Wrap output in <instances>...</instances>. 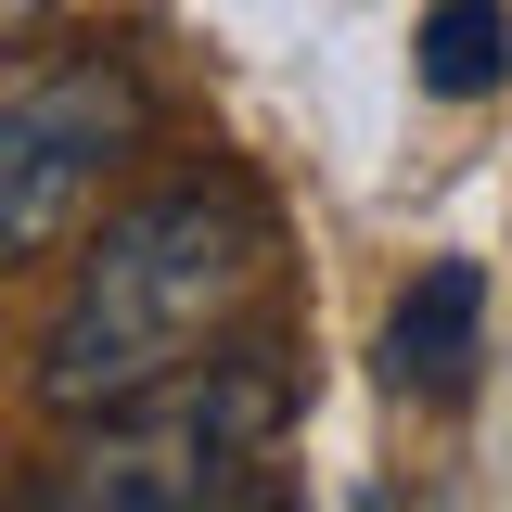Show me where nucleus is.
<instances>
[{"label": "nucleus", "mask_w": 512, "mask_h": 512, "mask_svg": "<svg viewBox=\"0 0 512 512\" xmlns=\"http://www.w3.org/2000/svg\"><path fill=\"white\" fill-rule=\"evenodd\" d=\"M141 128H154V90L128 52H52L39 77L0 90V282L90 231V205L141 154Z\"/></svg>", "instance_id": "3"}, {"label": "nucleus", "mask_w": 512, "mask_h": 512, "mask_svg": "<svg viewBox=\"0 0 512 512\" xmlns=\"http://www.w3.org/2000/svg\"><path fill=\"white\" fill-rule=\"evenodd\" d=\"M474 346H487V269H474V256L410 269V295H397V320H384L397 397H461V384H474Z\"/></svg>", "instance_id": "4"}, {"label": "nucleus", "mask_w": 512, "mask_h": 512, "mask_svg": "<svg viewBox=\"0 0 512 512\" xmlns=\"http://www.w3.org/2000/svg\"><path fill=\"white\" fill-rule=\"evenodd\" d=\"M0 512H26V474H0Z\"/></svg>", "instance_id": "7"}, {"label": "nucleus", "mask_w": 512, "mask_h": 512, "mask_svg": "<svg viewBox=\"0 0 512 512\" xmlns=\"http://www.w3.org/2000/svg\"><path fill=\"white\" fill-rule=\"evenodd\" d=\"M282 423H295L282 346L231 333L218 359L77 410L52 461H26V512H231L269 474Z\"/></svg>", "instance_id": "2"}, {"label": "nucleus", "mask_w": 512, "mask_h": 512, "mask_svg": "<svg viewBox=\"0 0 512 512\" xmlns=\"http://www.w3.org/2000/svg\"><path fill=\"white\" fill-rule=\"evenodd\" d=\"M231 512H295V500H282V487H244V500H231Z\"/></svg>", "instance_id": "6"}, {"label": "nucleus", "mask_w": 512, "mask_h": 512, "mask_svg": "<svg viewBox=\"0 0 512 512\" xmlns=\"http://www.w3.org/2000/svg\"><path fill=\"white\" fill-rule=\"evenodd\" d=\"M282 269V231H269V192L244 167H180V180H141L128 205H103V231L64 269V308L39 333V410L77 423L103 397H141V384L218 359L256 320Z\"/></svg>", "instance_id": "1"}, {"label": "nucleus", "mask_w": 512, "mask_h": 512, "mask_svg": "<svg viewBox=\"0 0 512 512\" xmlns=\"http://www.w3.org/2000/svg\"><path fill=\"white\" fill-rule=\"evenodd\" d=\"M410 64H423L436 103H487L500 64H512V0H436L423 39H410Z\"/></svg>", "instance_id": "5"}]
</instances>
